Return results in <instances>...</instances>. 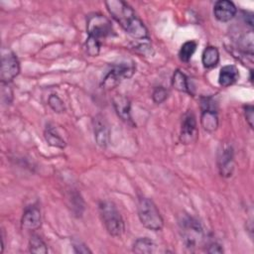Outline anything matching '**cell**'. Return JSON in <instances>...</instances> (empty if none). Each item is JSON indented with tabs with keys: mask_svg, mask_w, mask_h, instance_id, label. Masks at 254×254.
<instances>
[{
	"mask_svg": "<svg viewBox=\"0 0 254 254\" xmlns=\"http://www.w3.org/2000/svg\"><path fill=\"white\" fill-rule=\"evenodd\" d=\"M29 250L31 253L36 254H46L48 253L47 244L41 238V236L37 234H33L29 240Z\"/></svg>",
	"mask_w": 254,
	"mask_h": 254,
	"instance_id": "cell-20",
	"label": "cell"
},
{
	"mask_svg": "<svg viewBox=\"0 0 254 254\" xmlns=\"http://www.w3.org/2000/svg\"><path fill=\"white\" fill-rule=\"evenodd\" d=\"M180 231L186 247L194 250L204 240V233L201 224L193 217L186 215L180 220Z\"/></svg>",
	"mask_w": 254,
	"mask_h": 254,
	"instance_id": "cell-4",
	"label": "cell"
},
{
	"mask_svg": "<svg viewBox=\"0 0 254 254\" xmlns=\"http://www.w3.org/2000/svg\"><path fill=\"white\" fill-rule=\"evenodd\" d=\"M137 212L140 222L144 227L153 231H159L163 228L164 219L152 199L141 196L138 199Z\"/></svg>",
	"mask_w": 254,
	"mask_h": 254,
	"instance_id": "cell-3",
	"label": "cell"
},
{
	"mask_svg": "<svg viewBox=\"0 0 254 254\" xmlns=\"http://www.w3.org/2000/svg\"><path fill=\"white\" fill-rule=\"evenodd\" d=\"M99 214L107 232L113 237H120L124 233V220L116 205L110 200H102L98 205Z\"/></svg>",
	"mask_w": 254,
	"mask_h": 254,
	"instance_id": "cell-2",
	"label": "cell"
},
{
	"mask_svg": "<svg viewBox=\"0 0 254 254\" xmlns=\"http://www.w3.org/2000/svg\"><path fill=\"white\" fill-rule=\"evenodd\" d=\"M155 248V242L148 237L137 238L133 244V251L136 253H153Z\"/></svg>",
	"mask_w": 254,
	"mask_h": 254,
	"instance_id": "cell-19",
	"label": "cell"
},
{
	"mask_svg": "<svg viewBox=\"0 0 254 254\" xmlns=\"http://www.w3.org/2000/svg\"><path fill=\"white\" fill-rule=\"evenodd\" d=\"M20 72V64L11 51H6L2 54L1 57V70L0 78L2 83H9L12 81Z\"/></svg>",
	"mask_w": 254,
	"mask_h": 254,
	"instance_id": "cell-8",
	"label": "cell"
},
{
	"mask_svg": "<svg viewBox=\"0 0 254 254\" xmlns=\"http://www.w3.org/2000/svg\"><path fill=\"white\" fill-rule=\"evenodd\" d=\"M254 107L253 105H246L244 107V115L246 118L247 123L249 124L250 128H253V120H254Z\"/></svg>",
	"mask_w": 254,
	"mask_h": 254,
	"instance_id": "cell-25",
	"label": "cell"
},
{
	"mask_svg": "<svg viewBox=\"0 0 254 254\" xmlns=\"http://www.w3.org/2000/svg\"><path fill=\"white\" fill-rule=\"evenodd\" d=\"M196 47H197V44L195 41H188L185 44H183L179 52L180 60L184 63H188L191 59L192 55L194 54Z\"/></svg>",
	"mask_w": 254,
	"mask_h": 254,
	"instance_id": "cell-21",
	"label": "cell"
},
{
	"mask_svg": "<svg viewBox=\"0 0 254 254\" xmlns=\"http://www.w3.org/2000/svg\"><path fill=\"white\" fill-rule=\"evenodd\" d=\"M152 98H153L154 102L160 104L168 98V90L163 86H157V87H155V89L153 91Z\"/></svg>",
	"mask_w": 254,
	"mask_h": 254,
	"instance_id": "cell-24",
	"label": "cell"
},
{
	"mask_svg": "<svg viewBox=\"0 0 254 254\" xmlns=\"http://www.w3.org/2000/svg\"><path fill=\"white\" fill-rule=\"evenodd\" d=\"M239 78L238 68L233 64H227L221 67L218 75V82L221 86L227 87L235 83Z\"/></svg>",
	"mask_w": 254,
	"mask_h": 254,
	"instance_id": "cell-15",
	"label": "cell"
},
{
	"mask_svg": "<svg viewBox=\"0 0 254 254\" xmlns=\"http://www.w3.org/2000/svg\"><path fill=\"white\" fill-rule=\"evenodd\" d=\"M217 167L222 177H231L234 169L233 149L229 144H222L217 154Z\"/></svg>",
	"mask_w": 254,
	"mask_h": 254,
	"instance_id": "cell-9",
	"label": "cell"
},
{
	"mask_svg": "<svg viewBox=\"0 0 254 254\" xmlns=\"http://www.w3.org/2000/svg\"><path fill=\"white\" fill-rule=\"evenodd\" d=\"M73 249L76 253H90L91 251L81 242H74L73 243Z\"/></svg>",
	"mask_w": 254,
	"mask_h": 254,
	"instance_id": "cell-27",
	"label": "cell"
},
{
	"mask_svg": "<svg viewBox=\"0 0 254 254\" xmlns=\"http://www.w3.org/2000/svg\"><path fill=\"white\" fill-rule=\"evenodd\" d=\"M86 31L88 37L100 41L101 39L110 36L113 32V28L111 22L105 16L98 13H92L87 16Z\"/></svg>",
	"mask_w": 254,
	"mask_h": 254,
	"instance_id": "cell-6",
	"label": "cell"
},
{
	"mask_svg": "<svg viewBox=\"0 0 254 254\" xmlns=\"http://www.w3.org/2000/svg\"><path fill=\"white\" fill-rule=\"evenodd\" d=\"M135 72V64L132 61L120 62L111 66L102 79L101 85L105 89L116 87L122 80L130 78Z\"/></svg>",
	"mask_w": 254,
	"mask_h": 254,
	"instance_id": "cell-5",
	"label": "cell"
},
{
	"mask_svg": "<svg viewBox=\"0 0 254 254\" xmlns=\"http://www.w3.org/2000/svg\"><path fill=\"white\" fill-rule=\"evenodd\" d=\"M114 109L117 115L125 122L132 123L131 117V103L129 99L123 95L117 94L112 98Z\"/></svg>",
	"mask_w": 254,
	"mask_h": 254,
	"instance_id": "cell-14",
	"label": "cell"
},
{
	"mask_svg": "<svg viewBox=\"0 0 254 254\" xmlns=\"http://www.w3.org/2000/svg\"><path fill=\"white\" fill-rule=\"evenodd\" d=\"M200 124L207 132H213L218 127L216 104L212 97H204L201 99Z\"/></svg>",
	"mask_w": 254,
	"mask_h": 254,
	"instance_id": "cell-7",
	"label": "cell"
},
{
	"mask_svg": "<svg viewBox=\"0 0 254 254\" xmlns=\"http://www.w3.org/2000/svg\"><path fill=\"white\" fill-rule=\"evenodd\" d=\"M172 85L178 91L187 92V93L192 94V91L190 89V81H189L188 76L183 71H181L180 69H177L174 72L173 78H172Z\"/></svg>",
	"mask_w": 254,
	"mask_h": 254,
	"instance_id": "cell-17",
	"label": "cell"
},
{
	"mask_svg": "<svg viewBox=\"0 0 254 254\" xmlns=\"http://www.w3.org/2000/svg\"><path fill=\"white\" fill-rule=\"evenodd\" d=\"M105 6L111 17L133 39L142 42L149 40L146 26L126 2L121 0H109L105 2Z\"/></svg>",
	"mask_w": 254,
	"mask_h": 254,
	"instance_id": "cell-1",
	"label": "cell"
},
{
	"mask_svg": "<svg viewBox=\"0 0 254 254\" xmlns=\"http://www.w3.org/2000/svg\"><path fill=\"white\" fill-rule=\"evenodd\" d=\"M42 224V215L40 208L35 205H29L25 208L22 218H21V225L26 230H37L41 227Z\"/></svg>",
	"mask_w": 254,
	"mask_h": 254,
	"instance_id": "cell-11",
	"label": "cell"
},
{
	"mask_svg": "<svg viewBox=\"0 0 254 254\" xmlns=\"http://www.w3.org/2000/svg\"><path fill=\"white\" fill-rule=\"evenodd\" d=\"M93 133L98 146L105 148L109 143V128L103 116L96 115L93 118Z\"/></svg>",
	"mask_w": 254,
	"mask_h": 254,
	"instance_id": "cell-13",
	"label": "cell"
},
{
	"mask_svg": "<svg viewBox=\"0 0 254 254\" xmlns=\"http://www.w3.org/2000/svg\"><path fill=\"white\" fill-rule=\"evenodd\" d=\"M197 138V125L195 115L191 110L185 113L182 120L180 140L182 143L188 145L193 143Z\"/></svg>",
	"mask_w": 254,
	"mask_h": 254,
	"instance_id": "cell-10",
	"label": "cell"
},
{
	"mask_svg": "<svg viewBox=\"0 0 254 254\" xmlns=\"http://www.w3.org/2000/svg\"><path fill=\"white\" fill-rule=\"evenodd\" d=\"M44 136L50 146L62 148V149L65 147V141L61 137V135H59V133L57 132L54 126H51L49 124L45 129Z\"/></svg>",
	"mask_w": 254,
	"mask_h": 254,
	"instance_id": "cell-18",
	"label": "cell"
},
{
	"mask_svg": "<svg viewBox=\"0 0 254 254\" xmlns=\"http://www.w3.org/2000/svg\"><path fill=\"white\" fill-rule=\"evenodd\" d=\"M237 9L233 2L228 0H218L214 3L213 14L219 22H228L234 18Z\"/></svg>",
	"mask_w": 254,
	"mask_h": 254,
	"instance_id": "cell-12",
	"label": "cell"
},
{
	"mask_svg": "<svg viewBox=\"0 0 254 254\" xmlns=\"http://www.w3.org/2000/svg\"><path fill=\"white\" fill-rule=\"evenodd\" d=\"M48 104L57 113H62L64 111V104L57 94H51L49 96Z\"/></svg>",
	"mask_w": 254,
	"mask_h": 254,
	"instance_id": "cell-23",
	"label": "cell"
},
{
	"mask_svg": "<svg viewBox=\"0 0 254 254\" xmlns=\"http://www.w3.org/2000/svg\"><path fill=\"white\" fill-rule=\"evenodd\" d=\"M206 252H208V253H222L223 249H222L221 245L218 244L217 242H210L207 245Z\"/></svg>",
	"mask_w": 254,
	"mask_h": 254,
	"instance_id": "cell-26",
	"label": "cell"
},
{
	"mask_svg": "<svg viewBox=\"0 0 254 254\" xmlns=\"http://www.w3.org/2000/svg\"><path fill=\"white\" fill-rule=\"evenodd\" d=\"M85 48H86V52L89 56L96 57L100 51V41L96 40L94 38L88 37L85 42Z\"/></svg>",
	"mask_w": 254,
	"mask_h": 254,
	"instance_id": "cell-22",
	"label": "cell"
},
{
	"mask_svg": "<svg viewBox=\"0 0 254 254\" xmlns=\"http://www.w3.org/2000/svg\"><path fill=\"white\" fill-rule=\"evenodd\" d=\"M219 62V52L217 48L209 46L203 50L201 56V63L204 67L212 68L217 65Z\"/></svg>",
	"mask_w": 254,
	"mask_h": 254,
	"instance_id": "cell-16",
	"label": "cell"
}]
</instances>
